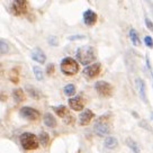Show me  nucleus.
Instances as JSON below:
<instances>
[{"mask_svg": "<svg viewBox=\"0 0 153 153\" xmlns=\"http://www.w3.org/2000/svg\"><path fill=\"white\" fill-rule=\"evenodd\" d=\"M76 60L83 65H90L96 59V50L90 45H82L76 52Z\"/></svg>", "mask_w": 153, "mask_h": 153, "instance_id": "1", "label": "nucleus"}, {"mask_svg": "<svg viewBox=\"0 0 153 153\" xmlns=\"http://www.w3.org/2000/svg\"><path fill=\"white\" fill-rule=\"evenodd\" d=\"M20 144L25 150L33 151L39 146V140L35 134L26 132L20 135Z\"/></svg>", "mask_w": 153, "mask_h": 153, "instance_id": "2", "label": "nucleus"}, {"mask_svg": "<svg viewBox=\"0 0 153 153\" xmlns=\"http://www.w3.org/2000/svg\"><path fill=\"white\" fill-rule=\"evenodd\" d=\"M60 70L65 76H74L79 71V63L70 56L64 57L60 63Z\"/></svg>", "mask_w": 153, "mask_h": 153, "instance_id": "3", "label": "nucleus"}, {"mask_svg": "<svg viewBox=\"0 0 153 153\" xmlns=\"http://www.w3.org/2000/svg\"><path fill=\"white\" fill-rule=\"evenodd\" d=\"M94 131L98 136H104L108 135L110 133V127L107 120V116H101L99 120H96L94 125Z\"/></svg>", "mask_w": 153, "mask_h": 153, "instance_id": "4", "label": "nucleus"}, {"mask_svg": "<svg viewBox=\"0 0 153 153\" xmlns=\"http://www.w3.org/2000/svg\"><path fill=\"white\" fill-rule=\"evenodd\" d=\"M28 10V2L25 0H15L10 5V11L15 16H22L27 13Z\"/></svg>", "mask_w": 153, "mask_h": 153, "instance_id": "5", "label": "nucleus"}, {"mask_svg": "<svg viewBox=\"0 0 153 153\" xmlns=\"http://www.w3.org/2000/svg\"><path fill=\"white\" fill-rule=\"evenodd\" d=\"M95 89L101 97H110L113 95V86L107 81H97L95 83Z\"/></svg>", "mask_w": 153, "mask_h": 153, "instance_id": "6", "label": "nucleus"}, {"mask_svg": "<svg viewBox=\"0 0 153 153\" xmlns=\"http://www.w3.org/2000/svg\"><path fill=\"white\" fill-rule=\"evenodd\" d=\"M101 64L99 62L92 63L83 70V76H86L88 79H95L100 74Z\"/></svg>", "mask_w": 153, "mask_h": 153, "instance_id": "7", "label": "nucleus"}, {"mask_svg": "<svg viewBox=\"0 0 153 153\" xmlns=\"http://www.w3.org/2000/svg\"><path fill=\"white\" fill-rule=\"evenodd\" d=\"M19 113H20L22 117H24L28 120H32V122L37 120L39 118V111L35 108H32V107H23Z\"/></svg>", "mask_w": 153, "mask_h": 153, "instance_id": "8", "label": "nucleus"}, {"mask_svg": "<svg viewBox=\"0 0 153 153\" xmlns=\"http://www.w3.org/2000/svg\"><path fill=\"white\" fill-rule=\"evenodd\" d=\"M69 106L76 111H80L83 109L85 107V100L81 96H76V97H72L69 99Z\"/></svg>", "mask_w": 153, "mask_h": 153, "instance_id": "9", "label": "nucleus"}, {"mask_svg": "<svg viewBox=\"0 0 153 153\" xmlns=\"http://www.w3.org/2000/svg\"><path fill=\"white\" fill-rule=\"evenodd\" d=\"M97 19H98V16L94 10L87 9L83 13V22L87 26H94L97 23Z\"/></svg>", "mask_w": 153, "mask_h": 153, "instance_id": "10", "label": "nucleus"}, {"mask_svg": "<svg viewBox=\"0 0 153 153\" xmlns=\"http://www.w3.org/2000/svg\"><path fill=\"white\" fill-rule=\"evenodd\" d=\"M94 117H95V114L90 109H85L79 116V123H80L81 126L89 125Z\"/></svg>", "mask_w": 153, "mask_h": 153, "instance_id": "11", "label": "nucleus"}, {"mask_svg": "<svg viewBox=\"0 0 153 153\" xmlns=\"http://www.w3.org/2000/svg\"><path fill=\"white\" fill-rule=\"evenodd\" d=\"M30 56H32V59H33L34 61H36L37 63H41V64L46 62V55H45V53L38 48L32 50Z\"/></svg>", "mask_w": 153, "mask_h": 153, "instance_id": "12", "label": "nucleus"}, {"mask_svg": "<svg viewBox=\"0 0 153 153\" xmlns=\"http://www.w3.org/2000/svg\"><path fill=\"white\" fill-rule=\"evenodd\" d=\"M136 88H137V92H139V96L141 97V99L144 102H146L148 101V99H146V86H145V82L141 78L136 79Z\"/></svg>", "mask_w": 153, "mask_h": 153, "instance_id": "13", "label": "nucleus"}, {"mask_svg": "<svg viewBox=\"0 0 153 153\" xmlns=\"http://www.w3.org/2000/svg\"><path fill=\"white\" fill-rule=\"evenodd\" d=\"M104 145H105V148L108 149V150H114V149H116L118 146V141H117V139L114 137V136H108V137L105 140Z\"/></svg>", "mask_w": 153, "mask_h": 153, "instance_id": "14", "label": "nucleus"}, {"mask_svg": "<svg viewBox=\"0 0 153 153\" xmlns=\"http://www.w3.org/2000/svg\"><path fill=\"white\" fill-rule=\"evenodd\" d=\"M44 124L46 125L48 127L53 128V127L56 126V120H55V117L51 113H46V114L44 115Z\"/></svg>", "mask_w": 153, "mask_h": 153, "instance_id": "15", "label": "nucleus"}, {"mask_svg": "<svg viewBox=\"0 0 153 153\" xmlns=\"http://www.w3.org/2000/svg\"><path fill=\"white\" fill-rule=\"evenodd\" d=\"M128 36H129L131 42L133 43V45H135V46H140V45H141V39H140L139 33H137V32H136L134 28L129 29Z\"/></svg>", "mask_w": 153, "mask_h": 153, "instance_id": "16", "label": "nucleus"}, {"mask_svg": "<svg viewBox=\"0 0 153 153\" xmlns=\"http://www.w3.org/2000/svg\"><path fill=\"white\" fill-rule=\"evenodd\" d=\"M26 90H27V92H28V95L33 98V99H39L41 97H42V94H41V91L38 90V89H36L34 86H29V85H27L26 86Z\"/></svg>", "mask_w": 153, "mask_h": 153, "instance_id": "17", "label": "nucleus"}, {"mask_svg": "<svg viewBox=\"0 0 153 153\" xmlns=\"http://www.w3.org/2000/svg\"><path fill=\"white\" fill-rule=\"evenodd\" d=\"M53 110H54V111H55V114H56L59 117H61V118H65L68 115H69V110H68V108L63 105L54 107Z\"/></svg>", "mask_w": 153, "mask_h": 153, "instance_id": "18", "label": "nucleus"}, {"mask_svg": "<svg viewBox=\"0 0 153 153\" xmlns=\"http://www.w3.org/2000/svg\"><path fill=\"white\" fill-rule=\"evenodd\" d=\"M13 97H14V99L16 100V102H22V101H24L26 99V95H25V92L23 89H15L13 91Z\"/></svg>", "mask_w": 153, "mask_h": 153, "instance_id": "19", "label": "nucleus"}, {"mask_svg": "<svg viewBox=\"0 0 153 153\" xmlns=\"http://www.w3.org/2000/svg\"><path fill=\"white\" fill-rule=\"evenodd\" d=\"M126 145H127L134 153H141V149H140L139 144H137V142H135L133 139H131V137L126 139Z\"/></svg>", "mask_w": 153, "mask_h": 153, "instance_id": "20", "label": "nucleus"}, {"mask_svg": "<svg viewBox=\"0 0 153 153\" xmlns=\"http://www.w3.org/2000/svg\"><path fill=\"white\" fill-rule=\"evenodd\" d=\"M38 140H39V143L45 148V146H48V142H50V136L46 132H41L38 135Z\"/></svg>", "mask_w": 153, "mask_h": 153, "instance_id": "21", "label": "nucleus"}, {"mask_svg": "<svg viewBox=\"0 0 153 153\" xmlns=\"http://www.w3.org/2000/svg\"><path fill=\"white\" fill-rule=\"evenodd\" d=\"M63 91H64V95L73 96L76 94V87H74V85L70 83V85H67V86L63 88Z\"/></svg>", "mask_w": 153, "mask_h": 153, "instance_id": "22", "label": "nucleus"}, {"mask_svg": "<svg viewBox=\"0 0 153 153\" xmlns=\"http://www.w3.org/2000/svg\"><path fill=\"white\" fill-rule=\"evenodd\" d=\"M9 79L11 80V82H14V83H17V82L19 81V72L17 69H13V70L10 71Z\"/></svg>", "mask_w": 153, "mask_h": 153, "instance_id": "23", "label": "nucleus"}, {"mask_svg": "<svg viewBox=\"0 0 153 153\" xmlns=\"http://www.w3.org/2000/svg\"><path fill=\"white\" fill-rule=\"evenodd\" d=\"M8 52H9V45L5 39H1L0 41V53L4 55V54H7Z\"/></svg>", "mask_w": 153, "mask_h": 153, "instance_id": "24", "label": "nucleus"}, {"mask_svg": "<svg viewBox=\"0 0 153 153\" xmlns=\"http://www.w3.org/2000/svg\"><path fill=\"white\" fill-rule=\"evenodd\" d=\"M33 71H34V74H35V78L37 79L38 81H42L44 79V74H43V71L39 69V67H34Z\"/></svg>", "mask_w": 153, "mask_h": 153, "instance_id": "25", "label": "nucleus"}, {"mask_svg": "<svg viewBox=\"0 0 153 153\" xmlns=\"http://www.w3.org/2000/svg\"><path fill=\"white\" fill-rule=\"evenodd\" d=\"M145 62H146V68L149 69V72H150V74H151L152 82H153V69H152V67H151V62H150V57H149V55H146V57H145Z\"/></svg>", "mask_w": 153, "mask_h": 153, "instance_id": "26", "label": "nucleus"}, {"mask_svg": "<svg viewBox=\"0 0 153 153\" xmlns=\"http://www.w3.org/2000/svg\"><path fill=\"white\" fill-rule=\"evenodd\" d=\"M144 43H145V45H146L148 48H153V39L151 36H149V35L145 36V37H144Z\"/></svg>", "mask_w": 153, "mask_h": 153, "instance_id": "27", "label": "nucleus"}, {"mask_svg": "<svg viewBox=\"0 0 153 153\" xmlns=\"http://www.w3.org/2000/svg\"><path fill=\"white\" fill-rule=\"evenodd\" d=\"M48 41L52 46H56L57 43H59V39L56 38V36H50V37L48 38Z\"/></svg>", "mask_w": 153, "mask_h": 153, "instance_id": "28", "label": "nucleus"}, {"mask_svg": "<svg viewBox=\"0 0 153 153\" xmlns=\"http://www.w3.org/2000/svg\"><path fill=\"white\" fill-rule=\"evenodd\" d=\"M144 23H145L146 28H149L151 32H153V23L151 22V19L148 18V17H145V19H144Z\"/></svg>", "mask_w": 153, "mask_h": 153, "instance_id": "29", "label": "nucleus"}, {"mask_svg": "<svg viewBox=\"0 0 153 153\" xmlns=\"http://www.w3.org/2000/svg\"><path fill=\"white\" fill-rule=\"evenodd\" d=\"M46 73H48V76H52L53 73H54V64H48V68H46Z\"/></svg>", "mask_w": 153, "mask_h": 153, "instance_id": "30", "label": "nucleus"}, {"mask_svg": "<svg viewBox=\"0 0 153 153\" xmlns=\"http://www.w3.org/2000/svg\"><path fill=\"white\" fill-rule=\"evenodd\" d=\"M78 38H85V36H83V35H76V36H71V37H70V39H78Z\"/></svg>", "mask_w": 153, "mask_h": 153, "instance_id": "31", "label": "nucleus"}, {"mask_svg": "<svg viewBox=\"0 0 153 153\" xmlns=\"http://www.w3.org/2000/svg\"><path fill=\"white\" fill-rule=\"evenodd\" d=\"M152 120H153V113H152Z\"/></svg>", "mask_w": 153, "mask_h": 153, "instance_id": "32", "label": "nucleus"}]
</instances>
